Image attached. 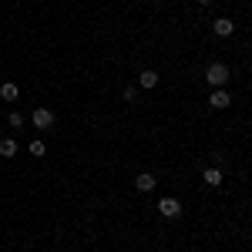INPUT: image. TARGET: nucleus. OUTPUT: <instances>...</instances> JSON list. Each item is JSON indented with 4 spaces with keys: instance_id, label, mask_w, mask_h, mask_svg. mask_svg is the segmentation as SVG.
Instances as JSON below:
<instances>
[{
    "instance_id": "nucleus-12",
    "label": "nucleus",
    "mask_w": 252,
    "mask_h": 252,
    "mask_svg": "<svg viewBox=\"0 0 252 252\" xmlns=\"http://www.w3.org/2000/svg\"><path fill=\"white\" fill-rule=\"evenodd\" d=\"M7 121H10V128H20V125H24V118H20L17 111H10V118H7Z\"/></svg>"
},
{
    "instance_id": "nucleus-13",
    "label": "nucleus",
    "mask_w": 252,
    "mask_h": 252,
    "mask_svg": "<svg viewBox=\"0 0 252 252\" xmlns=\"http://www.w3.org/2000/svg\"><path fill=\"white\" fill-rule=\"evenodd\" d=\"M198 3H202V7H209V3H212V0H198Z\"/></svg>"
},
{
    "instance_id": "nucleus-5",
    "label": "nucleus",
    "mask_w": 252,
    "mask_h": 252,
    "mask_svg": "<svg viewBox=\"0 0 252 252\" xmlns=\"http://www.w3.org/2000/svg\"><path fill=\"white\" fill-rule=\"evenodd\" d=\"M155 185H158V182H155V175H152V172H141L135 178V189H138V192H152Z\"/></svg>"
},
{
    "instance_id": "nucleus-11",
    "label": "nucleus",
    "mask_w": 252,
    "mask_h": 252,
    "mask_svg": "<svg viewBox=\"0 0 252 252\" xmlns=\"http://www.w3.org/2000/svg\"><path fill=\"white\" fill-rule=\"evenodd\" d=\"M31 155L44 158V141H31Z\"/></svg>"
},
{
    "instance_id": "nucleus-2",
    "label": "nucleus",
    "mask_w": 252,
    "mask_h": 252,
    "mask_svg": "<svg viewBox=\"0 0 252 252\" xmlns=\"http://www.w3.org/2000/svg\"><path fill=\"white\" fill-rule=\"evenodd\" d=\"M209 104H212V108H219V111H222V108H229V104H232V94H229V91H225V88H215L212 94H209Z\"/></svg>"
},
{
    "instance_id": "nucleus-8",
    "label": "nucleus",
    "mask_w": 252,
    "mask_h": 252,
    "mask_svg": "<svg viewBox=\"0 0 252 252\" xmlns=\"http://www.w3.org/2000/svg\"><path fill=\"white\" fill-rule=\"evenodd\" d=\"M205 185H212V189H215V185H222V172H219L215 165H212V168H205Z\"/></svg>"
},
{
    "instance_id": "nucleus-9",
    "label": "nucleus",
    "mask_w": 252,
    "mask_h": 252,
    "mask_svg": "<svg viewBox=\"0 0 252 252\" xmlns=\"http://www.w3.org/2000/svg\"><path fill=\"white\" fill-rule=\"evenodd\" d=\"M0 97H3V101H17V84H14V81H7V84L0 88Z\"/></svg>"
},
{
    "instance_id": "nucleus-6",
    "label": "nucleus",
    "mask_w": 252,
    "mask_h": 252,
    "mask_svg": "<svg viewBox=\"0 0 252 252\" xmlns=\"http://www.w3.org/2000/svg\"><path fill=\"white\" fill-rule=\"evenodd\" d=\"M232 31H235V24L229 17H219V20H215V34H219V37H232Z\"/></svg>"
},
{
    "instance_id": "nucleus-7",
    "label": "nucleus",
    "mask_w": 252,
    "mask_h": 252,
    "mask_svg": "<svg viewBox=\"0 0 252 252\" xmlns=\"http://www.w3.org/2000/svg\"><path fill=\"white\" fill-rule=\"evenodd\" d=\"M0 155L14 158V155H17V141H14V138H3V141H0Z\"/></svg>"
},
{
    "instance_id": "nucleus-4",
    "label": "nucleus",
    "mask_w": 252,
    "mask_h": 252,
    "mask_svg": "<svg viewBox=\"0 0 252 252\" xmlns=\"http://www.w3.org/2000/svg\"><path fill=\"white\" fill-rule=\"evenodd\" d=\"M34 125H37V128H51V125H54V111H51V108H37V111H34Z\"/></svg>"
},
{
    "instance_id": "nucleus-1",
    "label": "nucleus",
    "mask_w": 252,
    "mask_h": 252,
    "mask_svg": "<svg viewBox=\"0 0 252 252\" xmlns=\"http://www.w3.org/2000/svg\"><path fill=\"white\" fill-rule=\"evenodd\" d=\"M229 78H232V71H229L225 64H219V61L205 67V81H209V84H215V88H225V81H229Z\"/></svg>"
},
{
    "instance_id": "nucleus-3",
    "label": "nucleus",
    "mask_w": 252,
    "mask_h": 252,
    "mask_svg": "<svg viewBox=\"0 0 252 252\" xmlns=\"http://www.w3.org/2000/svg\"><path fill=\"white\" fill-rule=\"evenodd\" d=\"M158 212L165 215V219H178L182 215V205H178V198H161L158 202Z\"/></svg>"
},
{
    "instance_id": "nucleus-10",
    "label": "nucleus",
    "mask_w": 252,
    "mask_h": 252,
    "mask_svg": "<svg viewBox=\"0 0 252 252\" xmlns=\"http://www.w3.org/2000/svg\"><path fill=\"white\" fill-rule=\"evenodd\" d=\"M138 84H141V88H155V84H158V74H155V71H141Z\"/></svg>"
}]
</instances>
